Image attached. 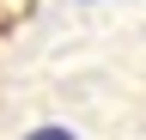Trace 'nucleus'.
<instances>
[{"label": "nucleus", "instance_id": "1", "mask_svg": "<svg viewBox=\"0 0 146 140\" xmlns=\"http://www.w3.org/2000/svg\"><path fill=\"white\" fill-rule=\"evenodd\" d=\"M25 140H73L67 128H36V134H25Z\"/></svg>", "mask_w": 146, "mask_h": 140}]
</instances>
